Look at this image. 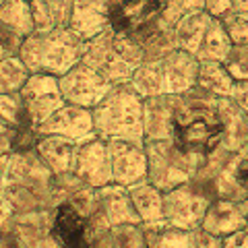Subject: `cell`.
<instances>
[{
	"mask_svg": "<svg viewBox=\"0 0 248 248\" xmlns=\"http://www.w3.org/2000/svg\"><path fill=\"white\" fill-rule=\"evenodd\" d=\"M168 139L197 168V180L211 182L234 153L228 151L221 97L201 87L178 95L145 99V141Z\"/></svg>",
	"mask_w": 248,
	"mask_h": 248,
	"instance_id": "obj_1",
	"label": "cell"
},
{
	"mask_svg": "<svg viewBox=\"0 0 248 248\" xmlns=\"http://www.w3.org/2000/svg\"><path fill=\"white\" fill-rule=\"evenodd\" d=\"M54 174L40 159L35 149L9 155L4 172V199L15 215L50 211Z\"/></svg>",
	"mask_w": 248,
	"mask_h": 248,
	"instance_id": "obj_2",
	"label": "cell"
},
{
	"mask_svg": "<svg viewBox=\"0 0 248 248\" xmlns=\"http://www.w3.org/2000/svg\"><path fill=\"white\" fill-rule=\"evenodd\" d=\"M95 135L104 141L145 143V97L133 83H120L91 110Z\"/></svg>",
	"mask_w": 248,
	"mask_h": 248,
	"instance_id": "obj_3",
	"label": "cell"
},
{
	"mask_svg": "<svg viewBox=\"0 0 248 248\" xmlns=\"http://www.w3.org/2000/svg\"><path fill=\"white\" fill-rule=\"evenodd\" d=\"M85 52V40L71 27L54 31H33L21 42L17 56L29 73L62 77L79 64Z\"/></svg>",
	"mask_w": 248,
	"mask_h": 248,
	"instance_id": "obj_4",
	"label": "cell"
},
{
	"mask_svg": "<svg viewBox=\"0 0 248 248\" xmlns=\"http://www.w3.org/2000/svg\"><path fill=\"white\" fill-rule=\"evenodd\" d=\"M81 62L97 71L108 83H130L133 75L143 64V50L133 37L106 29L104 33L85 42Z\"/></svg>",
	"mask_w": 248,
	"mask_h": 248,
	"instance_id": "obj_5",
	"label": "cell"
},
{
	"mask_svg": "<svg viewBox=\"0 0 248 248\" xmlns=\"http://www.w3.org/2000/svg\"><path fill=\"white\" fill-rule=\"evenodd\" d=\"M199 60L184 50H174L164 58L147 60L135 71L133 87L147 97L178 95L197 85Z\"/></svg>",
	"mask_w": 248,
	"mask_h": 248,
	"instance_id": "obj_6",
	"label": "cell"
},
{
	"mask_svg": "<svg viewBox=\"0 0 248 248\" xmlns=\"http://www.w3.org/2000/svg\"><path fill=\"white\" fill-rule=\"evenodd\" d=\"M178 48L192 54L197 60H219L223 62L232 50V40L219 19L207 11L186 15L174 25Z\"/></svg>",
	"mask_w": 248,
	"mask_h": 248,
	"instance_id": "obj_7",
	"label": "cell"
},
{
	"mask_svg": "<svg viewBox=\"0 0 248 248\" xmlns=\"http://www.w3.org/2000/svg\"><path fill=\"white\" fill-rule=\"evenodd\" d=\"M108 228L102 211L87 215L68 201L50 211V234L58 248H93Z\"/></svg>",
	"mask_w": 248,
	"mask_h": 248,
	"instance_id": "obj_8",
	"label": "cell"
},
{
	"mask_svg": "<svg viewBox=\"0 0 248 248\" xmlns=\"http://www.w3.org/2000/svg\"><path fill=\"white\" fill-rule=\"evenodd\" d=\"M213 188L203 180H188L176 188L164 192V221L168 228L197 230L203 223L211 201Z\"/></svg>",
	"mask_w": 248,
	"mask_h": 248,
	"instance_id": "obj_9",
	"label": "cell"
},
{
	"mask_svg": "<svg viewBox=\"0 0 248 248\" xmlns=\"http://www.w3.org/2000/svg\"><path fill=\"white\" fill-rule=\"evenodd\" d=\"M145 151L147 180L157 186L161 192H168L197 178V168L192 166V161L168 139L145 141Z\"/></svg>",
	"mask_w": 248,
	"mask_h": 248,
	"instance_id": "obj_10",
	"label": "cell"
},
{
	"mask_svg": "<svg viewBox=\"0 0 248 248\" xmlns=\"http://www.w3.org/2000/svg\"><path fill=\"white\" fill-rule=\"evenodd\" d=\"M19 95L25 106L27 118L35 128L66 104L58 85V77L42 73H31L25 85L21 87Z\"/></svg>",
	"mask_w": 248,
	"mask_h": 248,
	"instance_id": "obj_11",
	"label": "cell"
},
{
	"mask_svg": "<svg viewBox=\"0 0 248 248\" xmlns=\"http://www.w3.org/2000/svg\"><path fill=\"white\" fill-rule=\"evenodd\" d=\"M58 85L66 104L81 106L87 110H93L108 95V91L114 87L112 83H108L102 75L93 71L85 62H79L68 73L58 77Z\"/></svg>",
	"mask_w": 248,
	"mask_h": 248,
	"instance_id": "obj_12",
	"label": "cell"
},
{
	"mask_svg": "<svg viewBox=\"0 0 248 248\" xmlns=\"http://www.w3.org/2000/svg\"><path fill=\"white\" fill-rule=\"evenodd\" d=\"M73 174L91 188H102V186L114 182L112 180V159L110 147L104 139H91L79 145L75 159Z\"/></svg>",
	"mask_w": 248,
	"mask_h": 248,
	"instance_id": "obj_13",
	"label": "cell"
},
{
	"mask_svg": "<svg viewBox=\"0 0 248 248\" xmlns=\"http://www.w3.org/2000/svg\"><path fill=\"white\" fill-rule=\"evenodd\" d=\"M40 135H58L64 137L68 141L75 143H85L95 139V124H93V114L87 108L81 106H73V104H64L56 110L46 122H42L37 126Z\"/></svg>",
	"mask_w": 248,
	"mask_h": 248,
	"instance_id": "obj_14",
	"label": "cell"
},
{
	"mask_svg": "<svg viewBox=\"0 0 248 248\" xmlns=\"http://www.w3.org/2000/svg\"><path fill=\"white\" fill-rule=\"evenodd\" d=\"M161 13L164 9L159 0H116L110 15V29L133 37L155 25Z\"/></svg>",
	"mask_w": 248,
	"mask_h": 248,
	"instance_id": "obj_15",
	"label": "cell"
},
{
	"mask_svg": "<svg viewBox=\"0 0 248 248\" xmlns=\"http://www.w3.org/2000/svg\"><path fill=\"white\" fill-rule=\"evenodd\" d=\"M112 159V180L122 186H133L147 180V151L145 143L108 141Z\"/></svg>",
	"mask_w": 248,
	"mask_h": 248,
	"instance_id": "obj_16",
	"label": "cell"
},
{
	"mask_svg": "<svg viewBox=\"0 0 248 248\" xmlns=\"http://www.w3.org/2000/svg\"><path fill=\"white\" fill-rule=\"evenodd\" d=\"M209 186L213 188L215 197L234 201L248 199V143L221 166Z\"/></svg>",
	"mask_w": 248,
	"mask_h": 248,
	"instance_id": "obj_17",
	"label": "cell"
},
{
	"mask_svg": "<svg viewBox=\"0 0 248 248\" xmlns=\"http://www.w3.org/2000/svg\"><path fill=\"white\" fill-rule=\"evenodd\" d=\"M116 0H73L71 27L85 42L110 29V15Z\"/></svg>",
	"mask_w": 248,
	"mask_h": 248,
	"instance_id": "obj_18",
	"label": "cell"
},
{
	"mask_svg": "<svg viewBox=\"0 0 248 248\" xmlns=\"http://www.w3.org/2000/svg\"><path fill=\"white\" fill-rule=\"evenodd\" d=\"M246 223H248V217L244 215V209L240 205V201L215 197L203 217L201 228L217 238H228L234 232L244 230Z\"/></svg>",
	"mask_w": 248,
	"mask_h": 248,
	"instance_id": "obj_19",
	"label": "cell"
},
{
	"mask_svg": "<svg viewBox=\"0 0 248 248\" xmlns=\"http://www.w3.org/2000/svg\"><path fill=\"white\" fill-rule=\"evenodd\" d=\"M99 211H102L108 226H126V223H141L137 209L130 199L128 186L110 182L97 188Z\"/></svg>",
	"mask_w": 248,
	"mask_h": 248,
	"instance_id": "obj_20",
	"label": "cell"
},
{
	"mask_svg": "<svg viewBox=\"0 0 248 248\" xmlns=\"http://www.w3.org/2000/svg\"><path fill=\"white\" fill-rule=\"evenodd\" d=\"M77 149H79V143L58 135H40L35 143V153L54 176L73 174Z\"/></svg>",
	"mask_w": 248,
	"mask_h": 248,
	"instance_id": "obj_21",
	"label": "cell"
},
{
	"mask_svg": "<svg viewBox=\"0 0 248 248\" xmlns=\"http://www.w3.org/2000/svg\"><path fill=\"white\" fill-rule=\"evenodd\" d=\"M130 199L137 209V215L141 219L143 228H159L166 226L164 221V192L157 186H153L149 180L137 182L128 186Z\"/></svg>",
	"mask_w": 248,
	"mask_h": 248,
	"instance_id": "obj_22",
	"label": "cell"
},
{
	"mask_svg": "<svg viewBox=\"0 0 248 248\" xmlns=\"http://www.w3.org/2000/svg\"><path fill=\"white\" fill-rule=\"evenodd\" d=\"M133 40L139 46H141V50H143V62L164 58L166 54L178 50L174 27L168 25L164 19H159L149 29H145V31H141V33L133 35Z\"/></svg>",
	"mask_w": 248,
	"mask_h": 248,
	"instance_id": "obj_23",
	"label": "cell"
},
{
	"mask_svg": "<svg viewBox=\"0 0 248 248\" xmlns=\"http://www.w3.org/2000/svg\"><path fill=\"white\" fill-rule=\"evenodd\" d=\"M197 87L211 93L215 97H232L236 87V79L228 71V66L219 60H199Z\"/></svg>",
	"mask_w": 248,
	"mask_h": 248,
	"instance_id": "obj_24",
	"label": "cell"
},
{
	"mask_svg": "<svg viewBox=\"0 0 248 248\" xmlns=\"http://www.w3.org/2000/svg\"><path fill=\"white\" fill-rule=\"evenodd\" d=\"M35 31H54L71 25L73 0H31Z\"/></svg>",
	"mask_w": 248,
	"mask_h": 248,
	"instance_id": "obj_25",
	"label": "cell"
},
{
	"mask_svg": "<svg viewBox=\"0 0 248 248\" xmlns=\"http://www.w3.org/2000/svg\"><path fill=\"white\" fill-rule=\"evenodd\" d=\"M0 23L11 31L25 40L35 31L33 13H31V0H4L0 4Z\"/></svg>",
	"mask_w": 248,
	"mask_h": 248,
	"instance_id": "obj_26",
	"label": "cell"
},
{
	"mask_svg": "<svg viewBox=\"0 0 248 248\" xmlns=\"http://www.w3.org/2000/svg\"><path fill=\"white\" fill-rule=\"evenodd\" d=\"M147 248H197L195 230H178V228H145Z\"/></svg>",
	"mask_w": 248,
	"mask_h": 248,
	"instance_id": "obj_27",
	"label": "cell"
},
{
	"mask_svg": "<svg viewBox=\"0 0 248 248\" xmlns=\"http://www.w3.org/2000/svg\"><path fill=\"white\" fill-rule=\"evenodd\" d=\"M29 75L31 73L19 56L4 58L0 62V93H19Z\"/></svg>",
	"mask_w": 248,
	"mask_h": 248,
	"instance_id": "obj_28",
	"label": "cell"
},
{
	"mask_svg": "<svg viewBox=\"0 0 248 248\" xmlns=\"http://www.w3.org/2000/svg\"><path fill=\"white\" fill-rule=\"evenodd\" d=\"M0 118L15 128L31 124L19 93H0Z\"/></svg>",
	"mask_w": 248,
	"mask_h": 248,
	"instance_id": "obj_29",
	"label": "cell"
},
{
	"mask_svg": "<svg viewBox=\"0 0 248 248\" xmlns=\"http://www.w3.org/2000/svg\"><path fill=\"white\" fill-rule=\"evenodd\" d=\"M159 2H161V9H164L161 19L172 27L180 19H184L186 15H192L205 9V0H159Z\"/></svg>",
	"mask_w": 248,
	"mask_h": 248,
	"instance_id": "obj_30",
	"label": "cell"
},
{
	"mask_svg": "<svg viewBox=\"0 0 248 248\" xmlns=\"http://www.w3.org/2000/svg\"><path fill=\"white\" fill-rule=\"evenodd\" d=\"M223 64L228 66V71L236 81H248V44L232 46Z\"/></svg>",
	"mask_w": 248,
	"mask_h": 248,
	"instance_id": "obj_31",
	"label": "cell"
},
{
	"mask_svg": "<svg viewBox=\"0 0 248 248\" xmlns=\"http://www.w3.org/2000/svg\"><path fill=\"white\" fill-rule=\"evenodd\" d=\"M221 23L234 46L248 44V21L238 19V17H226V19H221Z\"/></svg>",
	"mask_w": 248,
	"mask_h": 248,
	"instance_id": "obj_32",
	"label": "cell"
},
{
	"mask_svg": "<svg viewBox=\"0 0 248 248\" xmlns=\"http://www.w3.org/2000/svg\"><path fill=\"white\" fill-rule=\"evenodd\" d=\"M21 37L11 33L2 23H0V62L4 58H11V56H17L19 48H21Z\"/></svg>",
	"mask_w": 248,
	"mask_h": 248,
	"instance_id": "obj_33",
	"label": "cell"
},
{
	"mask_svg": "<svg viewBox=\"0 0 248 248\" xmlns=\"http://www.w3.org/2000/svg\"><path fill=\"white\" fill-rule=\"evenodd\" d=\"M15 135H17V128L11 126L9 122H4L2 118H0V157L13 153Z\"/></svg>",
	"mask_w": 248,
	"mask_h": 248,
	"instance_id": "obj_34",
	"label": "cell"
},
{
	"mask_svg": "<svg viewBox=\"0 0 248 248\" xmlns=\"http://www.w3.org/2000/svg\"><path fill=\"white\" fill-rule=\"evenodd\" d=\"M232 102H234L248 118V81H236L234 93H232Z\"/></svg>",
	"mask_w": 248,
	"mask_h": 248,
	"instance_id": "obj_35",
	"label": "cell"
},
{
	"mask_svg": "<svg viewBox=\"0 0 248 248\" xmlns=\"http://www.w3.org/2000/svg\"><path fill=\"white\" fill-rule=\"evenodd\" d=\"M195 240H197V248H221V244H223V238L209 234L203 228L195 230Z\"/></svg>",
	"mask_w": 248,
	"mask_h": 248,
	"instance_id": "obj_36",
	"label": "cell"
},
{
	"mask_svg": "<svg viewBox=\"0 0 248 248\" xmlns=\"http://www.w3.org/2000/svg\"><path fill=\"white\" fill-rule=\"evenodd\" d=\"M221 248H248V232H246V228L240 230V232H234V234L228 236V238H223Z\"/></svg>",
	"mask_w": 248,
	"mask_h": 248,
	"instance_id": "obj_37",
	"label": "cell"
},
{
	"mask_svg": "<svg viewBox=\"0 0 248 248\" xmlns=\"http://www.w3.org/2000/svg\"><path fill=\"white\" fill-rule=\"evenodd\" d=\"M228 17H238V19L248 21V0H230Z\"/></svg>",
	"mask_w": 248,
	"mask_h": 248,
	"instance_id": "obj_38",
	"label": "cell"
},
{
	"mask_svg": "<svg viewBox=\"0 0 248 248\" xmlns=\"http://www.w3.org/2000/svg\"><path fill=\"white\" fill-rule=\"evenodd\" d=\"M15 213H13V209H11V205L6 203V199H2L0 201V226L6 221V219H11Z\"/></svg>",
	"mask_w": 248,
	"mask_h": 248,
	"instance_id": "obj_39",
	"label": "cell"
},
{
	"mask_svg": "<svg viewBox=\"0 0 248 248\" xmlns=\"http://www.w3.org/2000/svg\"><path fill=\"white\" fill-rule=\"evenodd\" d=\"M6 161H9V155L0 157V201L4 199V172H6Z\"/></svg>",
	"mask_w": 248,
	"mask_h": 248,
	"instance_id": "obj_40",
	"label": "cell"
},
{
	"mask_svg": "<svg viewBox=\"0 0 248 248\" xmlns=\"http://www.w3.org/2000/svg\"><path fill=\"white\" fill-rule=\"evenodd\" d=\"M240 205H242V209H244V215L248 217V199H244V201H240Z\"/></svg>",
	"mask_w": 248,
	"mask_h": 248,
	"instance_id": "obj_41",
	"label": "cell"
},
{
	"mask_svg": "<svg viewBox=\"0 0 248 248\" xmlns=\"http://www.w3.org/2000/svg\"><path fill=\"white\" fill-rule=\"evenodd\" d=\"M246 232H248V223H246Z\"/></svg>",
	"mask_w": 248,
	"mask_h": 248,
	"instance_id": "obj_42",
	"label": "cell"
},
{
	"mask_svg": "<svg viewBox=\"0 0 248 248\" xmlns=\"http://www.w3.org/2000/svg\"><path fill=\"white\" fill-rule=\"evenodd\" d=\"M2 2H4V0H0V4H2Z\"/></svg>",
	"mask_w": 248,
	"mask_h": 248,
	"instance_id": "obj_43",
	"label": "cell"
}]
</instances>
